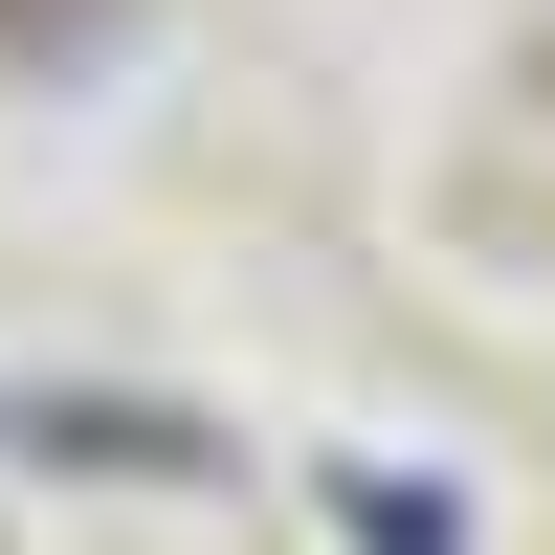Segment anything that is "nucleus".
Instances as JSON below:
<instances>
[{
    "instance_id": "f03ea898",
    "label": "nucleus",
    "mask_w": 555,
    "mask_h": 555,
    "mask_svg": "<svg viewBox=\"0 0 555 555\" xmlns=\"http://www.w3.org/2000/svg\"><path fill=\"white\" fill-rule=\"evenodd\" d=\"M334 512H356V555H467V512H444V489H400V467H356Z\"/></svg>"
},
{
    "instance_id": "f257e3e1",
    "label": "nucleus",
    "mask_w": 555,
    "mask_h": 555,
    "mask_svg": "<svg viewBox=\"0 0 555 555\" xmlns=\"http://www.w3.org/2000/svg\"><path fill=\"white\" fill-rule=\"evenodd\" d=\"M0 444H67V467H201V423H156V400H0Z\"/></svg>"
}]
</instances>
